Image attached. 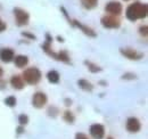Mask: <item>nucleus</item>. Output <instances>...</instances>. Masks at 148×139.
I'll return each mask as SVG.
<instances>
[{"mask_svg":"<svg viewBox=\"0 0 148 139\" xmlns=\"http://www.w3.org/2000/svg\"><path fill=\"white\" fill-rule=\"evenodd\" d=\"M124 1H128V0H124Z\"/></svg>","mask_w":148,"mask_h":139,"instance_id":"obj_33","label":"nucleus"},{"mask_svg":"<svg viewBox=\"0 0 148 139\" xmlns=\"http://www.w3.org/2000/svg\"><path fill=\"white\" fill-rule=\"evenodd\" d=\"M47 104V96L42 91H38L32 97V105L36 108H42Z\"/></svg>","mask_w":148,"mask_h":139,"instance_id":"obj_8","label":"nucleus"},{"mask_svg":"<svg viewBox=\"0 0 148 139\" xmlns=\"http://www.w3.org/2000/svg\"><path fill=\"white\" fill-rule=\"evenodd\" d=\"M7 29V25H6V23L0 18V32H3L5 30Z\"/></svg>","mask_w":148,"mask_h":139,"instance_id":"obj_26","label":"nucleus"},{"mask_svg":"<svg viewBox=\"0 0 148 139\" xmlns=\"http://www.w3.org/2000/svg\"><path fill=\"white\" fill-rule=\"evenodd\" d=\"M65 105L66 106H71L72 105V100L71 99H65Z\"/></svg>","mask_w":148,"mask_h":139,"instance_id":"obj_28","label":"nucleus"},{"mask_svg":"<svg viewBox=\"0 0 148 139\" xmlns=\"http://www.w3.org/2000/svg\"><path fill=\"white\" fill-rule=\"evenodd\" d=\"M120 52L128 59H131V61H138V59H141L144 57V54L137 52L132 48H121L120 49Z\"/></svg>","mask_w":148,"mask_h":139,"instance_id":"obj_9","label":"nucleus"},{"mask_svg":"<svg viewBox=\"0 0 148 139\" xmlns=\"http://www.w3.org/2000/svg\"><path fill=\"white\" fill-rule=\"evenodd\" d=\"M22 35L24 38H27L30 40H36V35L32 34V33H29V32H22Z\"/></svg>","mask_w":148,"mask_h":139,"instance_id":"obj_24","label":"nucleus"},{"mask_svg":"<svg viewBox=\"0 0 148 139\" xmlns=\"http://www.w3.org/2000/svg\"><path fill=\"white\" fill-rule=\"evenodd\" d=\"M14 63H15V65H16L17 67L22 69V67H24V66L27 65L29 58H27V56H25V55H18V56H16V57L14 58Z\"/></svg>","mask_w":148,"mask_h":139,"instance_id":"obj_14","label":"nucleus"},{"mask_svg":"<svg viewBox=\"0 0 148 139\" xmlns=\"http://www.w3.org/2000/svg\"><path fill=\"white\" fill-rule=\"evenodd\" d=\"M71 23L73 24L74 26H76V28H79L84 34H87L88 36H91V38H95V36H97V33L93 31L91 28H89V26H87V25H84V24H82V23H80V22H77V21H71Z\"/></svg>","mask_w":148,"mask_h":139,"instance_id":"obj_12","label":"nucleus"},{"mask_svg":"<svg viewBox=\"0 0 148 139\" xmlns=\"http://www.w3.org/2000/svg\"><path fill=\"white\" fill-rule=\"evenodd\" d=\"M16 102L17 100H16V98L14 96H9V97L5 98V104L7 106H9V107H14L16 105Z\"/></svg>","mask_w":148,"mask_h":139,"instance_id":"obj_20","label":"nucleus"},{"mask_svg":"<svg viewBox=\"0 0 148 139\" xmlns=\"http://www.w3.org/2000/svg\"><path fill=\"white\" fill-rule=\"evenodd\" d=\"M14 15H15V19L18 26H24L29 24L30 21V15L27 12H25L22 8H14Z\"/></svg>","mask_w":148,"mask_h":139,"instance_id":"obj_4","label":"nucleus"},{"mask_svg":"<svg viewBox=\"0 0 148 139\" xmlns=\"http://www.w3.org/2000/svg\"><path fill=\"white\" fill-rule=\"evenodd\" d=\"M77 86L81 88L82 90L88 91V92L92 91V89H93V86L91 85V82L88 81V80H86V79H80V80L77 81Z\"/></svg>","mask_w":148,"mask_h":139,"instance_id":"obj_16","label":"nucleus"},{"mask_svg":"<svg viewBox=\"0 0 148 139\" xmlns=\"http://www.w3.org/2000/svg\"><path fill=\"white\" fill-rule=\"evenodd\" d=\"M100 23L106 29H117L121 25L120 19L116 17V16H112V15H107V16L101 17Z\"/></svg>","mask_w":148,"mask_h":139,"instance_id":"obj_5","label":"nucleus"},{"mask_svg":"<svg viewBox=\"0 0 148 139\" xmlns=\"http://www.w3.org/2000/svg\"><path fill=\"white\" fill-rule=\"evenodd\" d=\"M147 5L140 1L133 2L128 6L127 10H125V16L130 21H137V19H141L147 16Z\"/></svg>","mask_w":148,"mask_h":139,"instance_id":"obj_1","label":"nucleus"},{"mask_svg":"<svg viewBox=\"0 0 148 139\" xmlns=\"http://www.w3.org/2000/svg\"><path fill=\"white\" fill-rule=\"evenodd\" d=\"M22 132H24V130H23V125H21L17 128V133H22Z\"/></svg>","mask_w":148,"mask_h":139,"instance_id":"obj_29","label":"nucleus"},{"mask_svg":"<svg viewBox=\"0 0 148 139\" xmlns=\"http://www.w3.org/2000/svg\"><path fill=\"white\" fill-rule=\"evenodd\" d=\"M15 58V52L10 48H2L0 50V59L3 63H10Z\"/></svg>","mask_w":148,"mask_h":139,"instance_id":"obj_11","label":"nucleus"},{"mask_svg":"<svg viewBox=\"0 0 148 139\" xmlns=\"http://www.w3.org/2000/svg\"><path fill=\"white\" fill-rule=\"evenodd\" d=\"M90 135L93 139H104L105 137V128L100 123H95L90 125Z\"/></svg>","mask_w":148,"mask_h":139,"instance_id":"obj_7","label":"nucleus"},{"mask_svg":"<svg viewBox=\"0 0 148 139\" xmlns=\"http://www.w3.org/2000/svg\"><path fill=\"white\" fill-rule=\"evenodd\" d=\"M22 78L24 80V82L29 83V85H38L42 78V74L40 72V70L37 67H30V69H26L23 74H22Z\"/></svg>","mask_w":148,"mask_h":139,"instance_id":"obj_2","label":"nucleus"},{"mask_svg":"<svg viewBox=\"0 0 148 139\" xmlns=\"http://www.w3.org/2000/svg\"><path fill=\"white\" fill-rule=\"evenodd\" d=\"M141 129V123L137 118H129L127 121V130L131 133H137Z\"/></svg>","mask_w":148,"mask_h":139,"instance_id":"obj_10","label":"nucleus"},{"mask_svg":"<svg viewBox=\"0 0 148 139\" xmlns=\"http://www.w3.org/2000/svg\"><path fill=\"white\" fill-rule=\"evenodd\" d=\"M63 119H64V121H66L67 123H73L74 120H75V116L73 115L72 112L65 111V112H64V115H63Z\"/></svg>","mask_w":148,"mask_h":139,"instance_id":"obj_19","label":"nucleus"},{"mask_svg":"<svg viewBox=\"0 0 148 139\" xmlns=\"http://www.w3.org/2000/svg\"><path fill=\"white\" fill-rule=\"evenodd\" d=\"M147 25H144V26H140L139 28V33L141 35H144L145 38L147 36V33H148V30H147Z\"/></svg>","mask_w":148,"mask_h":139,"instance_id":"obj_22","label":"nucleus"},{"mask_svg":"<svg viewBox=\"0 0 148 139\" xmlns=\"http://www.w3.org/2000/svg\"><path fill=\"white\" fill-rule=\"evenodd\" d=\"M42 49L45 50L46 54H48L50 57L55 58V59H57V61H60V62L66 63V64H71L70 55L67 54V52L62 50V52H55L54 50H51V48H50V43H48V42H46V43L42 45Z\"/></svg>","mask_w":148,"mask_h":139,"instance_id":"obj_3","label":"nucleus"},{"mask_svg":"<svg viewBox=\"0 0 148 139\" xmlns=\"http://www.w3.org/2000/svg\"><path fill=\"white\" fill-rule=\"evenodd\" d=\"M107 139H113V138H112V137H108V138H107Z\"/></svg>","mask_w":148,"mask_h":139,"instance_id":"obj_32","label":"nucleus"},{"mask_svg":"<svg viewBox=\"0 0 148 139\" xmlns=\"http://www.w3.org/2000/svg\"><path fill=\"white\" fill-rule=\"evenodd\" d=\"M84 64L87 65L88 70H89L90 72H92V73H97V72H100V71H101V67H100V66H98L97 64L91 63V62H89V61H84Z\"/></svg>","mask_w":148,"mask_h":139,"instance_id":"obj_18","label":"nucleus"},{"mask_svg":"<svg viewBox=\"0 0 148 139\" xmlns=\"http://www.w3.org/2000/svg\"><path fill=\"white\" fill-rule=\"evenodd\" d=\"M137 76L133 74V73H125V74H123V76H122V79L123 80H133V79H136Z\"/></svg>","mask_w":148,"mask_h":139,"instance_id":"obj_23","label":"nucleus"},{"mask_svg":"<svg viewBox=\"0 0 148 139\" xmlns=\"http://www.w3.org/2000/svg\"><path fill=\"white\" fill-rule=\"evenodd\" d=\"M18 123L21 125H25V124H27L29 123V116L26 115V114H21L18 116Z\"/></svg>","mask_w":148,"mask_h":139,"instance_id":"obj_21","label":"nucleus"},{"mask_svg":"<svg viewBox=\"0 0 148 139\" xmlns=\"http://www.w3.org/2000/svg\"><path fill=\"white\" fill-rule=\"evenodd\" d=\"M105 10L112 16H119V15H121L123 7H122V3L119 1H110L105 6Z\"/></svg>","mask_w":148,"mask_h":139,"instance_id":"obj_6","label":"nucleus"},{"mask_svg":"<svg viewBox=\"0 0 148 139\" xmlns=\"http://www.w3.org/2000/svg\"><path fill=\"white\" fill-rule=\"evenodd\" d=\"M81 3L86 9L90 10L98 6V0H81Z\"/></svg>","mask_w":148,"mask_h":139,"instance_id":"obj_17","label":"nucleus"},{"mask_svg":"<svg viewBox=\"0 0 148 139\" xmlns=\"http://www.w3.org/2000/svg\"><path fill=\"white\" fill-rule=\"evenodd\" d=\"M46 38H47V42H48V43H50V42H51V41H53V38H51V36H50V35L48 34V33H47V34H46Z\"/></svg>","mask_w":148,"mask_h":139,"instance_id":"obj_27","label":"nucleus"},{"mask_svg":"<svg viewBox=\"0 0 148 139\" xmlns=\"http://www.w3.org/2000/svg\"><path fill=\"white\" fill-rule=\"evenodd\" d=\"M75 139H89V138H88V136H87L86 133H82V132H77V133L75 135Z\"/></svg>","mask_w":148,"mask_h":139,"instance_id":"obj_25","label":"nucleus"},{"mask_svg":"<svg viewBox=\"0 0 148 139\" xmlns=\"http://www.w3.org/2000/svg\"><path fill=\"white\" fill-rule=\"evenodd\" d=\"M10 85H12V87L14 88V89H16V90H21L25 86L24 85V80H23V78L21 75H13L10 78Z\"/></svg>","mask_w":148,"mask_h":139,"instance_id":"obj_13","label":"nucleus"},{"mask_svg":"<svg viewBox=\"0 0 148 139\" xmlns=\"http://www.w3.org/2000/svg\"><path fill=\"white\" fill-rule=\"evenodd\" d=\"M2 75H3V70L1 69V66H0V78H1Z\"/></svg>","mask_w":148,"mask_h":139,"instance_id":"obj_30","label":"nucleus"},{"mask_svg":"<svg viewBox=\"0 0 148 139\" xmlns=\"http://www.w3.org/2000/svg\"><path fill=\"white\" fill-rule=\"evenodd\" d=\"M47 79H48V81L50 82V83H58L59 82V79H60V75H59V73L55 71V70H51V71H49L48 73H47Z\"/></svg>","mask_w":148,"mask_h":139,"instance_id":"obj_15","label":"nucleus"},{"mask_svg":"<svg viewBox=\"0 0 148 139\" xmlns=\"http://www.w3.org/2000/svg\"><path fill=\"white\" fill-rule=\"evenodd\" d=\"M57 39H58V41H59V42H63V41H64V40H63V38H60V36H58Z\"/></svg>","mask_w":148,"mask_h":139,"instance_id":"obj_31","label":"nucleus"}]
</instances>
